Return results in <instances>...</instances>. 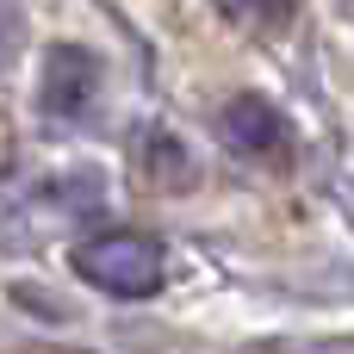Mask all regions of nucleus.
I'll return each instance as SVG.
<instances>
[{"instance_id": "5", "label": "nucleus", "mask_w": 354, "mask_h": 354, "mask_svg": "<svg viewBox=\"0 0 354 354\" xmlns=\"http://www.w3.org/2000/svg\"><path fill=\"white\" fill-rule=\"evenodd\" d=\"M249 25H261V31H280L286 19H292V0H230Z\"/></svg>"}, {"instance_id": "4", "label": "nucleus", "mask_w": 354, "mask_h": 354, "mask_svg": "<svg viewBox=\"0 0 354 354\" xmlns=\"http://www.w3.org/2000/svg\"><path fill=\"white\" fill-rule=\"evenodd\" d=\"M137 156H143V180H149V187H168V193H187L193 174H199L193 156H187V143L168 137V131H143Z\"/></svg>"}, {"instance_id": "1", "label": "nucleus", "mask_w": 354, "mask_h": 354, "mask_svg": "<svg viewBox=\"0 0 354 354\" xmlns=\"http://www.w3.org/2000/svg\"><path fill=\"white\" fill-rule=\"evenodd\" d=\"M68 268H75L87 286L112 292V299H149V292H162V280H168L162 243H156V236H137V230L87 236V243L68 255Z\"/></svg>"}, {"instance_id": "3", "label": "nucleus", "mask_w": 354, "mask_h": 354, "mask_svg": "<svg viewBox=\"0 0 354 354\" xmlns=\"http://www.w3.org/2000/svg\"><path fill=\"white\" fill-rule=\"evenodd\" d=\"M100 93V56L81 50V44H56L50 62H44V112L50 118H81Z\"/></svg>"}, {"instance_id": "6", "label": "nucleus", "mask_w": 354, "mask_h": 354, "mask_svg": "<svg viewBox=\"0 0 354 354\" xmlns=\"http://www.w3.org/2000/svg\"><path fill=\"white\" fill-rule=\"evenodd\" d=\"M330 354H354V348H330Z\"/></svg>"}, {"instance_id": "2", "label": "nucleus", "mask_w": 354, "mask_h": 354, "mask_svg": "<svg viewBox=\"0 0 354 354\" xmlns=\"http://www.w3.org/2000/svg\"><path fill=\"white\" fill-rule=\"evenodd\" d=\"M218 131H224V143H230L236 156H249V162H286V149H292L286 112L268 106L261 93H236V100H224Z\"/></svg>"}]
</instances>
